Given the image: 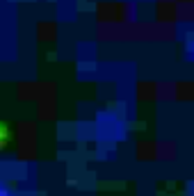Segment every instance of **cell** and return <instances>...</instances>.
Instances as JSON below:
<instances>
[{
  "instance_id": "1",
  "label": "cell",
  "mask_w": 194,
  "mask_h": 196,
  "mask_svg": "<svg viewBox=\"0 0 194 196\" xmlns=\"http://www.w3.org/2000/svg\"><path fill=\"white\" fill-rule=\"evenodd\" d=\"M7 139H9V128L5 123H0V148L5 146V141H7Z\"/></svg>"
}]
</instances>
